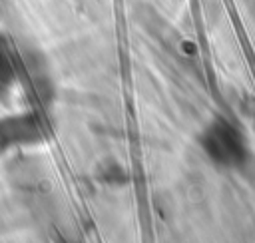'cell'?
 Here are the masks:
<instances>
[{"instance_id": "cell-1", "label": "cell", "mask_w": 255, "mask_h": 243, "mask_svg": "<svg viewBox=\"0 0 255 243\" xmlns=\"http://www.w3.org/2000/svg\"><path fill=\"white\" fill-rule=\"evenodd\" d=\"M38 135V127L36 123L30 120L22 122L18 120H10V122H2L0 123V143H8V141H30L32 137Z\"/></svg>"}, {"instance_id": "cell-2", "label": "cell", "mask_w": 255, "mask_h": 243, "mask_svg": "<svg viewBox=\"0 0 255 243\" xmlns=\"http://www.w3.org/2000/svg\"><path fill=\"white\" fill-rule=\"evenodd\" d=\"M10 80V66L6 62V58L0 52V88H4V84Z\"/></svg>"}]
</instances>
